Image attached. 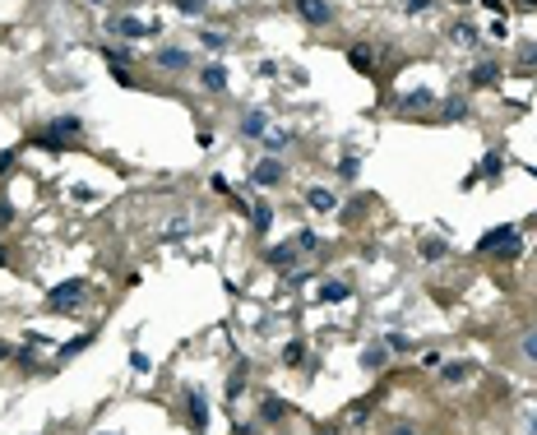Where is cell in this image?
Instances as JSON below:
<instances>
[{
  "mask_svg": "<svg viewBox=\"0 0 537 435\" xmlns=\"http://www.w3.org/2000/svg\"><path fill=\"white\" fill-rule=\"evenodd\" d=\"M302 357H306V343H287V347H283V361H287V366H297Z\"/></svg>",
  "mask_w": 537,
  "mask_h": 435,
  "instance_id": "44dd1931",
  "label": "cell"
},
{
  "mask_svg": "<svg viewBox=\"0 0 537 435\" xmlns=\"http://www.w3.org/2000/svg\"><path fill=\"white\" fill-rule=\"evenodd\" d=\"M347 60H352L357 70H370V51H366V46H352V51H347Z\"/></svg>",
  "mask_w": 537,
  "mask_h": 435,
  "instance_id": "7402d4cb",
  "label": "cell"
},
{
  "mask_svg": "<svg viewBox=\"0 0 537 435\" xmlns=\"http://www.w3.org/2000/svg\"><path fill=\"white\" fill-rule=\"evenodd\" d=\"M496 74H500L496 65H477V70H472V84H477V89H481V84H496Z\"/></svg>",
  "mask_w": 537,
  "mask_h": 435,
  "instance_id": "ffe728a7",
  "label": "cell"
},
{
  "mask_svg": "<svg viewBox=\"0 0 537 435\" xmlns=\"http://www.w3.org/2000/svg\"><path fill=\"white\" fill-rule=\"evenodd\" d=\"M250 223H255V232H268V227H273V209H268V204H255V209H250Z\"/></svg>",
  "mask_w": 537,
  "mask_h": 435,
  "instance_id": "9a60e30c",
  "label": "cell"
},
{
  "mask_svg": "<svg viewBox=\"0 0 537 435\" xmlns=\"http://www.w3.org/2000/svg\"><path fill=\"white\" fill-rule=\"evenodd\" d=\"M440 375H445L449 384H459V379L472 375V361H449V366H440Z\"/></svg>",
  "mask_w": 537,
  "mask_h": 435,
  "instance_id": "4fadbf2b",
  "label": "cell"
},
{
  "mask_svg": "<svg viewBox=\"0 0 537 435\" xmlns=\"http://www.w3.org/2000/svg\"><path fill=\"white\" fill-rule=\"evenodd\" d=\"M157 65H162V70H190V51H181V46H162V51H157Z\"/></svg>",
  "mask_w": 537,
  "mask_h": 435,
  "instance_id": "52a82bcc",
  "label": "cell"
},
{
  "mask_svg": "<svg viewBox=\"0 0 537 435\" xmlns=\"http://www.w3.org/2000/svg\"><path fill=\"white\" fill-rule=\"evenodd\" d=\"M200 42H204V46H209V51H223V46H227V37H223V33H204V37H200Z\"/></svg>",
  "mask_w": 537,
  "mask_h": 435,
  "instance_id": "484cf974",
  "label": "cell"
},
{
  "mask_svg": "<svg viewBox=\"0 0 537 435\" xmlns=\"http://www.w3.org/2000/svg\"><path fill=\"white\" fill-rule=\"evenodd\" d=\"M524 357L537 366V329H528V334H524Z\"/></svg>",
  "mask_w": 537,
  "mask_h": 435,
  "instance_id": "603a6c76",
  "label": "cell"
},
{
  "mask_svg": "<svg viewBox=\"0 0 537 435\" xmlns=\"http://www.w3.org/2000/svg\"><path fill=\"white\" fill-rule=\"evenodd\" d=\"M268 264H273V268H292V264H297V241L273 246V250H268Z\"/></svg>",
  "mask_w": 537,
  "mask_h": 435,
  "instance_id": "30bf717a",
  "label": "cell"
},
{
  "mask_svg": "<svg viewBox=\"0 0 537 435\" xmlns=\"http://www.w3.org/2000/svg\"><path fill=\"white\" fill-rule=\"evenodd\" d=\"M259 413H264V422H278L287 408H283V398H264V408H259Z\"/></svg>",
  "mask_w": 537,
  "mask_h": 435,
  "instance_id": "d6986e66",
  "label": "cell"
},
{
  "mask_svg": "<svg viewBox=\"0 0 537 435\" xmlns=\"http://www.w3.org/2000/svg\"><path fill=\"white\" fill-rule=\"evenodd\" d=\"M524 435H537V413H528V426H524Z\"/></svg>",
  "mask_w": 537,
  "mask_h": 435,
  "instance_id": "f1b7e54d",
  "label": "cell"
},
{
  "mask_svg": "<svg viewBox=\"0 0 537 435\" xmlns=\"http://www.w3.org/2000/svg\"><path fill=\"white\" fill-rule=\"evenodd\" d=\"M250 181H255V186H278V181H283V162H278V157H264V162H255V171H250Z\"/></svg>",
  "mask_w": 537,
  "mask_h": 435,
  "instance_id": "5b68a950",
  "label": "cell"
},
{
  "mask_svg": "<svg viewBox=\"0 0 537 435\" xmlns=\"http://www.w3.org/2000/svg\"><path fill=\"white\" fill-rule=\"evenodd\" d=\"M449 42L454 46H477V28H472V23H454V28H449Z\"/></svg>",
  "mask_w": 537,
  "mask_h": 435,
  "instance_id": "7c38bea8",
  "label": "cell"
},
{
  "mask_svg": "<svg viewBox=\"0 0 537 435\" xmlns=\"http://www.w3.org/2000/svg\"><path fill=\"white\" fill-rule=\"evenodd\" d=\"M459 5H463V0H459Z\"/></svg>",
  "mask_w": 537,
  "mask_h": 435,
  "instance_id": "1f68e13d",
  "label": "cell"
},
{
  "mask_svg": "<svg viewBox=\"0 0 537 435\" xmlns=\"http://www.w3.org/2000/svg\"><path fill=\"white\" fill-rule=\"evenodd\" d=\"M190 426L204 435V426H209V403H204V394H190Z\"/></svg>",
  "mask_w": 537,
  "mask_h": 435,
  "instance_id": "8fae6325",
  "label": "cell"
},
{
  "mask_svg": "<svg viewBox=\"0 0 537 435\" xmlns=\"http://www.w3.org/2000/svg\"><path fill=\"white\" fill-rule=\"evenodd\" d=\"M297 14H302L306 23H315V28H325V23L334 19V10H329V0H297Z\"/></svg>",
  "mask_w": 537,
  "mask_h": 435,
  "instance_id": "277c9868",
  "label": "cell"
},
{
  "mask_svg": "<svg viewBox=\"0 0 537 435\" xmlns=\"http://www.w3.org/2000/svg\"><path fill=\"white\" fill-rule=\"evenodd\" d=\"M431 10V0H408V14H426Z\"/></svg>",
  "mask_w": 537,
  "mask_h": 435,
  "instance_id": "4316f807",
  "label": "cell"
},
{
  "mask_svg": "<svg viewBox=\"0 0 537 435\" xmlns=\"http://www.w3.org/2000/svg\"><path fill=\"white\" fill-rule=\"evenodd\" d=\"M292 241H297V250H315V246H320V241H315V232H297Z\"/></svg>",
  "mask_w": 537,
  "mask_h": 435,
  "instance_id": "d4e9b609",
  "label": "cell"
},
{
  "mask_svg": "<svg viewBox=\"0 0 537 435\" xmlns=\"http://www.w3.org/2000/svg\"><path fill=\"white\" fill-rule=\"evenodd\" d=\"M200 84H204L209 93H223V89H227V70H223V65H204V70H200Z\"/></svg>",
  "mask_w": 537,
  "mask_h": 435,
  "instance_id": "9c48e42d",
  "label": "cell"
},
{
  "mask_svg": "<svg viewBox=\"0 0 537 435\" xmlns=\"http://www.w3.org/2000/svg\"><path fill=\"white\" fill-rule=\"evenodd\" d=\"M394 435H417V431H413V426H399V431H394Z\"/></svg>",
  "mask_w": 537,
  "mask_h": 435,
  "instance_id": "f546056e",
  "label": "cell"
},
{
  "mask_svg": "<svg viewBox=\"0 0 537 435\" xmlns=\"http://www.w3.org/2000/svg\"><path fill=\"white\" fill-rule=\"evenodd\" d=\"M510 241H519L515 227H496V232H486V236L477 241V250H481V255H491V250H505Z\"/></svg>",
  "mask_w": 537,
  "mask_h": 435,
  "instance_id": "8992f818",
  "label": "cell"
},
{
  "mask_svg": "<svg viewBox=\"0 0 537 435\" xmlns=\"http://www.w3.org/2000/svg\"><path fill=\"white\" fill-rule=\"evenodd\" d=\"M306 204H311V209H320V213H329V209H334V195H329V190H311V195H306Z\"/></svg>",
  "mask_w": 537,
  "mask_h": 435,
  "instance_id": "2e32d148",
  "label": "cell"
},
{
  "mask_svg": "<svg viewBox=\"0 0 537 435\" xmlns=\"http://www.w3.org/2000/svg\"><path fill=\"white\" fill-rule=\"evenodd\" d=\"M112 33L125 37V42H139V37H148V33H162V23H148V19H139V14H116Z\"/></svg>",
  "mask_w": 537,
  "mask_h": 435,
  "instance_id": "7a4b0ae2",
  "label": "cell"
},
{
  "mask_svg": "<svg viewBox=\"0 0 537 435\" xmlns=\"http://www.w3.org/2000/svg\"><path fill=\"white\" fill-rule=\"evenodd\" d=\"M287 139H292L287 130H268L264 134V148H268V153H283V148H287Z\"/></svg>",
  "mask_w": 537,
  "mask_h": 435,
  "instance_id": "e0dca14e",
  "label": "cell"
},
{
  "mask_svg": "<svg viewBox=\"0 0 537 435\" xmlns=\"http://www.w3.org/2000/svg\"><path fill=\"white\" fill-rule=\"evenodd\" d=\"M14 223V209H10V204H0V227H10Z\"/></svg>",
  "mask_w": 537,
  "mask_h": 435,
  "instance_id": "83f0119b",
  "label": "cell"
},
{
  "mask_svg": "<svg viewBox=\"0 0 537 435\" xmlns=\"http://www.w3.org/2000/svg\"><path fill=\"white\" fill-rule=\"evenodd\" d=\"M204 5H209V0H176L181 14H204Z\"/></svg>",
  "mask_w": 537,
  "mask_h": 435,
  "instance_id": "cb8c5ba5",
  "label": "cell"
},
{
  "mask_svg": "<svg viewBox=\"0 0 537 435\" xmlns=\"http://www.w3.org/2000/svg\"><path fill=\"white\" fill-rule=\"evenodd\" d=\"M79 130H84V125H79L75 116H56V121L46 125L42 144H51V148H65V144H60V139H70V134H79Z\"/></svg>",
  "mask_w": 537,
  "mask_h": 435,
  "instance_id": "3957f363",
  "label": "cell"
},
{
  "mask_svg": "<svg viewBox=\"0 0 537 435\" xmlns=\"http://www.w3.org/2000/svg\"><path fill=\"white\" fill-rule=\"evenodd\" d=\"M84 297H89V283L70 278V283H60V287L46 292V311H75V306H84Z\"/></svg>",
  "mask_w": 537,
  "mask_h": 435,
  "instance_id": "6da1fadb",
  "label": "cell"
},
{
  "mask_svg": "<svg viewBox=\"0 0 537 435\" xmlns=\"http://www.w3.org/2000/svg\"><path fill=\"white\" fill-rule=\"evenodd\" d=\"M347 292H352L347 283H325V287H320V301H329V306H334V301H347Z\"/></svg>",
  "mask_w": 537,
  "mask_h": 435,
  "instance_id": "5bb4252c",
  "label": "cell"
},
{
  "mask_svg": "<svg viewBox=\"0 0 537 435\" xmlns=\"http://www.w3.org/2000/svg\"><path fill=\"white\" fill-rule=\"evenodd\" d=\"M361 366H366V370H380L384 366V347H366V352H361Z\"/></svg>",
  "mask_w": 537,
  "mask_h": 435,
  "instance_id": "ac0fdd59",
  "label": "cell"
},
{
  "mask_svg": "<svg viewBox=\"0 0 537 435\" xmlns=\"http://www.w3.org/2000/svg\"><path fill=\"white\" fill-rule=\"evenodd\" d=\"M241 134H250V139H264V134H268V116L259 112V107H255V112H246V116H241Z\"/></svg>",
  "mask_w": 537,
  "mask_h": 435,
  "instance_id": "ba28073f",
  "label": "cell"
},
{
  "mask_svg": "<svg viewBox=\"0 0 537 435\" xmlns=\"http://www.w3.org/2000/svg\"><path fill=\"white\" fill-rule=\"evenodd\" d=\"M5 357H10V347H5V343H0V361H5Z\"/></svg>",
  "mask_w": 537,
  "mask_h": 435,
  "instance_id": "4dcf8cb0",
  "label": "cell"
}]
</instances>
